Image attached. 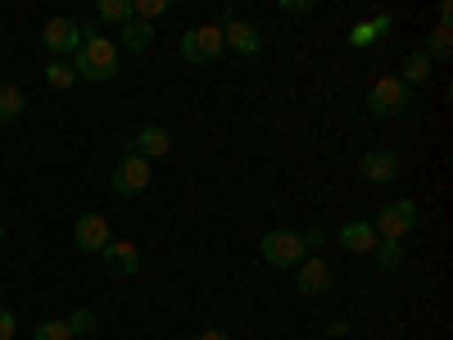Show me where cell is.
I'll return each instance as SVG.
<instances>
[{"mask_svg":"<svg viewBox=\"0 0 453 340\" xmlns=\"http://www.w3.org/2000/svg\"><path fill=\"white\" fill-rule=\"evenodd\" d=\"M82 27V46L78 55L68 59L73 78H87V82H113L119 78V46L109 42V36H100L96 23H78Z\"/></svg>","mask_w":453,"mask_h":340,"instance_id":"6da1fadb","label":"cell"},{"mask_svg":"<svg viewBox=\"0 0 453 340\" xmlns=\"http://www.w3.org/2000/svg\"><path fill=\"white\" fill-rule=\"evenodd\" d=\"M258 254L268 268H299V263L309 259L304 241H299V232H290V227H277V232H268L258 241Z\"/></svg>","mask_w":453,"mask_h":340,"instance_id":"7a4b0ae2","label":"cell"},{"mask_svg":"<svg viewBox=\"0 0 453 340\" xmlns=\"http://www.w3.org/2000/svg\"><path fill=\"white\" fill-rule=\"evenodd\" d=\"M422 218H418V200H390L381 213H376V222H372V232L381 236V241H403L412 227H418Z\"/></svg>","mask_w":453,"mask_h":340,"instance_id":"3957f363","label":"cell"},{"mask_svg":"<svg viewBox=\"0 0 453 340\" xmlns=\"http://www.w3.org/2000/svg\"><path fill=\"white\" fill-rule=\"evenodd\" d=\"M408 104H412V91L399 78H381V82H372V91H367L372 119H399V113H408Z\"/></svg>","mask_w":453,"mask_h":340,"instance_id":"277c9868","label":"cell"},{"mask_svg":"<svg viewBox=\"0 0 453 340\" xmlns=\"http://www.w3.org/2000/svg\"><path fill=\"white\" fill-rule=\"evenodd\" d=\"M222 50H226V46H222V32H218L213 23L191 27V32L181 36V59H186V64H213Z\"/></svg>","mask_w":453,"mask_h":340,"instance_id":"5b68a950","label":"cell"},{"mask_svg":"<svg viewBox=\"0 0 453 340\" xmlns=\"http://www.w3.org/2000/svg\"><path fill=\"white\" fill-rule=\"evenodd\" d=\"M150 182H155V177H150V159H141V155H127V159H119V168H113V177H109L113 196H123V200L141 196Z\"/></svg>","mask_w":453,"mask_h":340,"instance_id":"8992f818","label":"cell"},{"mask_svg":"<svg viewBox=\"0 0 453 340\" xmlns=\"http://www.w3.org/2000/svg\"><path fill=\"white\" fill-rule=\"evenodd\" d=\"M42 46L50 50V55H78V46H82V27H78V19H50L46 27H42Z\"/></svg>","mask_w":453,"mask_h":340,"instance_id":"52a82bcc","label":"cell"},{"mask_svg":"<svg viewBox=\"0 0 453 340\" xmlns=\"http://www.w3.org/2000/svg\"><path fill=\"white\" fill-rule=\"evenodd\" d=\"M109 241L113 236H109V218L104 213H82L78 227H73V245H78L82 254H100Z\"/></svg>","mask_w":453,"mask_h":340,"instance_id":"ba28073f","label":"cell"},{"mask_svg":"<svg viewBox=\"0 0 453 340\" xmlns=\"http://www.w3.org/2000/svg\"><path fill=\"white\" fill-rule=\"evenodd\" d=\"M326 286H331V263H326L322 254H309V259L295 268V290H299V295H322Z\"/></svg>","mask_w":453,"mask_h":340,"instance_id":"9c48e42d","label":"cell"},{"mask_svg":"<svg viewBox=\"0 0 453 340\" xmlns=\"http://www.w3.org/2000/svg\"><path fill=\"white\" fill-rule=\"evenodd\" d=\"M100 263H104L113 277H136V273H141V254H136L132 241H109V245L100 250Z\"/></svg>","mask_w":453,"mask_h":340,"instance_id":"30bf717a","label":"cell"},{"mask_svg":"<svg viewBox=\"0 0 453 340\" xmlns=\"http://www.w3.org/2000/svg\"><path fill=\"white\" fill-rule=\"evenodd\" d=\"M132 155H141V159H164L168 150H173V132L164 128V123H145L136 136H132Z\"/></svg>","mask_w":453,"mask_h":340,"instance_id":"8fae6325","label":"cell"},{"mask_svg":"<svg viewBox=\"0 0 453 340\" xmlns=\"http://www.w3.org/2000/svg\"><path fill=\"white\" fill-rule=\"evenodd\" d=\"M222 46L226 50H236V55H258L263 50V32L245 19H236L232 27H222Z\"/></svg>","mask_w":453,"mask_h":340,"instance_id":"7c38bea8","label":"cell"},{"mask_svg":"<svg viewBox=\"0 0 453 340\" xmlns=\"http://www.w3.org/2000/svg\"><path fill=\"white\" fill-rule=\"evenodd\" d=\"M363 177L367 182H395L399 177V155L395 150H367L363 155Z\"/></svg>","mask_w":453,"mask_h":340,"instance_id":"4fadbf2b","label":"cell"},{"mask_svg":"<svg viewBox=\"0 0 453 340\" xmlns=\"http://www.w3.org/2000/svg\"><path fill=\"white\" fill-rule=\"evenodd\" d=\"M376 241H381V236L372 232V222H345V227H340V245H345L349 254H372Z\"/></svg>","mask_w":453,"mask_h":340,"instance_id":"5bb4252c","label":"cell"},{"mask_svg":"<svg viewBox=\"0 0 453 340\" xmlns=\"http://www.w3.org/2000/svg\"><path fill=\"white\" fill-rule=\"evenodd\" d=\"M119 36H123V50H132V55H141V50L155 46V27L141 23V19H127V23L119 27Z\"/></svg>","mask_w":453,"mask_h":340,"instance_id":"9a60e30c","label":"cell"},{"mask_svg":"<svg viewBox=\"0 0 453 340\" xmlns=\"http://www.w3.org/2000/svg\"><path fill=\"white\" fill-rule=\"evenodd\" d=\"M431 68H435V64H431V59L422 55V50H412V55L403 59V68H399V73H403L399 82H403V87L412 91V87H422V82H431Z\"/></svg>","mask_w":453,"mask_h":340,"instance_id":"2e32d148","label":"cell"},{"mask_svg":"<svg viewBox=\"0 0 453 340\" xmlns=\"http://www.w3.org/2000/svg\"><path fill=\"white\" fill-rule=\"evenodd\" d=\"M23 109H27L23 87H14V82H0V123H14Z\"/></svg>","mask_w":453,"mask_h":340,"instance_id":"e0dca14e","label":"cell"},{"mask_svg":"<svg viewBox=\"0 0 453 340\" xmlns=\"http://www.w3.org/2000/svg\"><path fill=\"white\" fill-rule=\"evenodd\" d=\"M422 55H426L431 64H435V59H449V55H453V32H449V23H440V27H435V32L426 36V50H422Z\"/></svg>","mask_w":453,"mask_h":340,"instance_id":"ac0fdd59","label":"cell"},{"mask_svg":"<svg viewBox=\"0 0 453 340\" xmlns=\"http://www.w3.org/2000/svg\"><path fill=\"white\" fill-rule=\"evenodd\" d=\"M96 14H100L104 23H119V27H123L127 19H136V14H132V0H96Z\"/></svg>","mask_w":453,"mask_h":340,"instance_id":"d6986e66","label":"cell"},{"mask_svg":"<svg viewBox=\"0 0 453 340\" xmlns=\"http://www.w3.org/2000/svg\"><path fill=\"white\" fill-rule=\"evenodd\" d=\"M376 268H381V273H395L399 268V263H403V245L399 241H376Z\"/></svg>","mask_w":453,"mask_h":340,"instance_id":"ffe728a7","label":"cell"},{"mask_svg":"<svg viewBox=\"0 0 453 340\" xmlns=\"http://www.w3.org/2000/svg\"><path fill=\"white\" fill-rule=\"evenodd\" d=\"M32 340H73V331H68L64 318H46V322H36Z\"/></svg>","mask_w":453,"mask_h":340,"instance_id":"44dd1931","label":"cell"},{"mask_svg":"<svg viewBox=\"0 0 453 340\" xmlns=\"http://www.w3.org/2000/svg\"><path fill=\"white\" fill-rule=\"evenodd\" d=\"M64 322H68L73 340H78V336H91V331H96V309H78V313L64 318Z\"/></svg>","mask_w":453,"mask_h":340,"instance_id":"7402d4cb","label":"cell"},{"mask_svg":"<svg viewBox=\"0 0 453 340\" xmlns=\"http://www.w3.org/2000/svg\"><path fill=\"white\" fill-rule=\"evenodd\" d=\"M46 82H50L55 91H68V87L78 82V78H73V68H68V64H59V59H55V64L46 68Z\"/></svg>","mask_w":453,"mask_h":340,"instance_id":"603a6c76","label":"cell"},{"mask_svg":"<svg viewBox=\"0 0 453 340\" xmlns=\"http://www.w3.org/2000/svg\"><path fill=\"white\" fill-rule=\"evenodd\" d=\"M349 46H358V50L376 46V27H372V23H354V27H349Z\"/></svg>","mask_w":453,"mask_h":340,"instance_id":"cb8c5ba5","label":"cell"},{"mask_svg":"<svg viewBox=\"0 0 453 340\" xmlns=\"http://www.w3.org/2000/svg\"><path fill=\"white\" fill-rule=\"evenodd\" d=\"M299 241H304L309 254H318V250L326 245V232H322V227H309V232H299Z\"/></svg>","mask_w":453,"mask_h":340,"instance_id":"d4e9b609","label":"cell"},{"mask_svg":"<svg viewBox=\"0 0 453 340\" xmlns=\"http://www.w3.org/2000/svg\"><path fill=\"white\" fill-rule=\"evenodd\" d=\"M281 14H313V0H281Z\"/></svg>","mask_w":453,"mask_h":340,"instance_id":"484cf974","label":"cell"},{"mask_svg":"<svg viewBox=\"0 0 453 340\" xmlns=\"http://www.w3.org/2000/svg\"><path fill=\"white\" fill-rule=\"evenodd\" d=\"M14 331H19L14 313H10V309H0V340H14Z\"/></svg>","mask_w":453,"mask_h":340,"instance_id":"4316f807","label":"cell"},{"mask_svg":"<svg viewBox=\"0 0 453 340\" xmlns=\"http://www.w3.org/2000/svg\"><path fill=\"white\" fill-rule=\"evenodd\" d=\"M367 23H372V27H376V36H386V32H390V27H395V14H386V10H381V14H372V19H367Z\"/></svg>","mask_w":453,"mask_h":340,"instance_id":"83f0119b","label":"cell"},{"mask_svg":"<svg viewBox=\"0 0 453 340\" xmlns=\"http://www.w3.org/2000/svg\"><path fill=\"white\" fill-rule=\"evenodd\" d=\"M196 340H232V336H226V331H222V327H204V331H200V336H196Z\"/></svg>","mask_w":453,"mask_h":340,"instance_id":"f1b7e54d","label":"cell"},{"mask_svg":"<svg viewBox=\"0 0 453 340\" xmlns=\"http://www.w3.org/2000/svg\"><path fill=\"white\" fill-rule=\"evenodd\" d=\"M0 241H5V222H0Z\"/></svg>","mask_w":453,"mask_h":340,"instance_id":"f546056e","label":"cell"}]
</instances>
